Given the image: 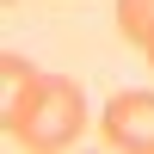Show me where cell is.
<instances>
[{"instance_id": "cell-1", "label": "cell", "mask_w": 154, "mask_h": 154, "mask_svg": "<svg viewBox=\"0 0 154 154\" xmlns=\"http://www.w3.org/2000/svg\"><path fill=\"white\" fill-rule=\"evenodd\" d=\"M86 136V93L68 74H43L19 105H6V142L31 154H62Z\"/></svg>"}, {"instance_id": "cell-2", "label": "cell", "mask_w": 154, "mask_h": 154, "mask_svg": "<svg viewBox=\"0 0 154 154\" xmlns=\"http://www.w3.org/2000/svg\"><path fill=\"white\" fill-rule=\"evenodd\" d=\"M99 136L117 154H154V93H111Z\"/></svg>"}, {"instance_id": "cell-3", "label": "cell", "mask_w": 154, "mask_h": 154, "mask_svg": "<svg viewBox=\"0 0 154 154\" xmlns=\"http://www.w3.org/2000/svg\"><path fill=\"white\" fill-rule=\"evenodd\" d=\"M117 31L136 49H154V0H117Z\"/></svg>"}, {"instance_id": "cell-4", "label": "cell", "mask_w": 154, "mask_h": 154, "mask_svg": "<svg viewBox=\"0 0 154 154\" xmlns=\"http://www.w3.org/2000/svg\"><path fill=\"white\" fill-rule=\"evenodd\" d=\"M37 80H43V68H31L19 49H6V56H0V86H6V105H19ZM6 105H0V111H6Z\"/></svg>"}, {"instance_id": "cell-5", "label": "cell", "mask_w": 154, "mask_h": 154, "mask_svg": "<svg viewBox=\"0 0 154 154\" xmlns=\"http://www.w3.org/2000/svg\"><path fill=\"white\" fill-rule=\"evenodd\" d=\"M142 56H148V68H154V49H142Z\"/></svg>"}, {"instance_id": "cell-6", "label": "cell", "mask_w": 154, "mask_h": 154, "mask_svg": "<svg viewBox=\"0 0 154 154\" xmlns=\"http://www.w3.org/2000/svg\"><path fill=\"white\" fill-rule=\"evenodd\" d=\"M6 6H19V0H6Z\"/></svg>"}]
</instances>
